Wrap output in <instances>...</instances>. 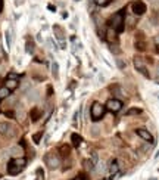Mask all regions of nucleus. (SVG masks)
Listing matches in <instances>:
<instances>
[{
  "mask_svg": "<svg viewBox=\"0 0 159 180\" xmlns=\"http://www.w3.org/2000/svg\"><path fill=\"white\" fill-rule=\"evenodd\" d=\"M112 25H113V30L116 33H121L124 30V15H122V12H116V14L113 15Z\"/></svg>",
  "mask_w": 159,
  "mask_h": 180,
  "instance_id": "1",
  "label": "nucleus"
},
{
  "mask_svg": "<svg viewBox=\"0 0 159 180\" xmlns=\"http://www.w3.org/2000/svg\"><path fill=\"white\" fill-rule=\"evenodd\" d=\"M103 114H105V107L103 105H100V103H93L92 107V118L93 121H99L102 117H103Z\"/></svg>",
  "mask_w": 159,
  "mask_h": 180,
  "instance_id": "2",
  "label": "nucleus"
},
{
  "mask_svg": "<svg viewBox=\"0 0 159 180\" xmlns=\"http://www.w3.org/2000/svg\"><path fill=\"white\" fill-rule=\"evenodd\" d=\"M44 161H46V165L49 167L50 170H56V168L60 165L59 158H58V157H56L55 153H49V155H46Z\"/></svg>",
  "mask_w": 159,
  "mask_h": 180,
  "instance_id": "3",
  "label": "nucleus"
},
{
  "mask_svg": "<svg viewBox=\"0 0 159 180\" xmlns=\"http://www.w3.org/2000/svg\"><path fill=\"white\" fill-rule=\"evenodd\" d=\"M0 133L7 136V137H12L15 134V128L10 123H0Z\"/></svg>",
  "mask_w": 159,
  "mask_h": 180,
  "instance_id": "4",
  "label": "nucleus"
},
{
  "mask_svg": "<svg viewBox=\"0 0 159 180\" xmlns=\"http://www.w3.org/2000/svg\"><path fill=\"white\" fill-rule=\"evenodd\" d=\"M131 9H132V14L140 16V15H143L146 12V5L141 0H137V2H134L131 5Z\"/></svg>",
  "mask_w": 159,
  "mask_h": 180,
  "instance_id": "5",
  "label": "nucleus"
},
{
  "mask_svg": "<svg viewBox=\"0 0 159 180\" xmlns=\"http://www.w3.org/2000/svg\"><path fill=\"white\" fill-rule=\"evenodd\" d=\"M134 67H136V69H137L139 73L143 74L145 77H150V74H149V71H147V68L145 67L143 61L140 59V58H134Z\"/></svg>",
  "mask_w": 159,
  "mask_h": 180,
  "instance_id": "6",
  "label": "nucleus"
},
{
  "mask_svg": "<svg viewBox=\"0 0 159 180\" xmlns=\"http://www.w3.org/2000/svg\"><path fill=\"white\" fill-rule=\"evenodd\" d=\"M121 107H122V102L118 99H109L108 103H106V108L109 111H112V112H118L119 109H121Z\"/></svg>",
  "mask_w": 159,
  "mask_h": 180,
  "instance_id": "7",
  "label": "nucleus"
},
{
  "mask_svg": "<svg viewBox=\"0 0 159 180\" xmlns=\"http://www.w3.org/2000/svg\"><path fill=\"white\" fill-rule=\"evenodd\" d=\"M136 133L139 134V136H140V137H141L143 140H146V142H150V143H153V136H152L150 133H149L147 130H145V128H137V130H136Z\"/></svg>",
  "mask_w": 159,
  "mask_h": 180,
  "instance_id": "8",
  "label": "nucleus"
},
{
  "mask_svg": "<svg viewBox=\"0 0 159 180\" xmlns=\"http://www.w3.org/2000/svg\"><path fill=\"white\" fill-rule=\"evenodd\" d=\"M22 170L19 165H16V162L15 161H10L9 164H7V173L12 174V176H15V174H18Z\"/></svg>",
  "mask_w": 159,
  "mask_h": 180,
  "instance_id": "9",
  "label": "nucleus"
},
{
  "mask_svg": "<svg viewBox=\"0 0 159 180\" xmlns=\"http://www.w3.org/2000/svg\"><path fill=\"white\" fill-rule=\"evenodd\" d=\"M136 49L137 50H145L146 49V43L143 40V34L139 33L137 34V37H136Z\"/></svg>",
  "mask_w": 159,
  "mask_h": 180,
  "instance_id": "10",
  "label": "nucleus"
},
{
  "mask_svg": "<svg viewBox=\"0 0 159 180\" xmlns=\"http://www.w3.org/2000/svg\"><path fill=\"white\" fill-rule=\"evenodd\" d=\"M30 117H31V120L35 123V121L41 117V111H40L39 108H33V109H31V112H30Z\"/></svg>",
  "mask_w": 159,
  "mask_h": 180,
  "instance_id": "11",
  "label": "nucleus"
},
{
  "mask_svg": "<svg viewBox=\"0 0 159 180\" xmlns=\"http://www.w3.org/2000/svg\"><path fill=\"white\" fill-rule=\"evenodd\" d=\"M71 140H72V145L75 148H78L80 145H81V142H83V139H81V136L77 133H74L72 136H71Z\"/></svg>",
  "mask_w": 159,
  "mask_h": 180,
  "instance_id": "12",
  "label": "nucleus"
},
{
  "mask_svg": "<svg viewBox=\"0 0 159 180\" xmlns=\"http://www.w3.org/2000/svg\"><path fill=\"white\" fill-rule=\"evenodd\" d=\"M6 87L9 89V90H13V89H16V87H18V80H15V78H7Z\"/></svg>",
  "mask_w": 159,
  "mask_h": 180,
  "instance_id": "13",
  "label": "nucleus"
},
{
  "mask_svg": "<svg viewBox=\"0 0 159 180\" xmlns=\"http://www.w3.org/2000/svg\"><path fill=\"white\" fill-rule=\"evenodd\" d=\"M53 31L56 33L55 36H56V37H58L59 40H63V30H62L59 25H55V27H53Z\"/></svg>",
  "mask_w": 159,
  "mask_h": 180,
  "instance_id": "14",
  "label": "nucleus"
},
{
  "mask_svg": "<svg viewBox=\"0 0 159 180\" xmlns=\"http://www.w3.org/2000/svg\"><path fill=\"white\" fill-rule=\"evenodd\" d=\"M25 50L28 52V53H33L34 52V43H33V40L28 37L26 39V43H25Z\"/></svg>",
  "mask_w": 159,
  "mask_h": 180,
  "instance_id": "15",
  "label": "nucleus"
},
{
  "mask_svg": "<svg viewBox=\"0 0 159 180\" xmlns=\"http://www.w3.org/2000/svg\"><path fill=\"white\" fill-rule=\"evenodd\" d=\"M52 74L56 80L59 78V65H58V62H53L52 64Z\"/></svg>",
  "mask_w": 159,
  "mask_h": 180,
  "instance_id": "16",
  "label": "nucleus"
},
{
  "mask_svg": "<svg viewBox=\"0 0 159 180\" xmlns=\"http://www.w3.org/2000/svg\"><path fill=\"white\" fill-rule=\"evenodd\" d=\"M9 94H10V90H9V89H7L6 86L0 89V100H2V99H6V98L9 96Z\"/></svg>",
  "mask_w": 159,
  "mask_h": 180,
  "instance_id": "17",
  "label": "nucleus"
},
{
  "mask_svg": "<svg viewBox=\"0 0 159 180\" xmlns=\"http://www.w3.org/2000/svg\"><path fill=\"white\" fill-rule=\"evenodd\" d=\"M59 151H60V153H62L63 157H68V155H69V152H71V149H69V146H68V145H62Z\"/></svg>",
  "mask_w": 159,
  "mask_h": 180,
  "instance_id": "18",
  "label": "nucleus"
},
{
  "mask_svg": "<svg viewBox=\"0 0 159 180\" xmlns=\"http://www.w3.org/2000/svg\"><path fill=\"white\" fill-rule=\"evenodd\" d=\"M109 171L112 174H115V173H118V162L116 161H112L111 162V167H109Z\"/></svg>",
  "mask_w": 159,
  "mask_h": 180,
  "instance_id": "19",
  "label": "nucleus"
},
{
  "mask_svg": "<svg viewBox=\"0 0 159 180\" xmlns=\"http://www.w3.org/2000/svg\"><path fill=\"white\" fill-rule=\"evenodd\" d=\"M9 153H10V155H21V153H22V149H21L19 146H13V148H10Z\"/></svg>",
  "mask_w": 159,
  "mask_h": 180,
  "instance_id": "20",
  "label": "nucleus"
},
{
  "mask_svg": "<svg viewBox=\"0 0 159 180\" xmlns=\"http://www.w3.org/2000/svg\"><path fill=\"white\" fill-rule=\"evenodd\" d=\"M15 162H16V165H19L21 168H24V167L26 165V160L25 158H16V160H13Z\"/></svg>",
  "mask_w": 159,
  "mask_h": 180,
  "instance_id": "21",
  "label": "nucleus"
},
{
  "mask_svg": "<svg viewBox=\"0 0 159 180\" xmlns=\"http://www.w3.org/2000/svg\"><path fill=\"white\" fill-rule=\"evenodd\" d=\"M139 114H141V109H139V108H131L127 111V115H139Z\"/></svg>",
  "mask_w": 159,
  "mask_h": 180,
  "instance_id": "22",
  "label": "nucleus"
},
{
  "mask_svg": "<svg viewBox=\"0 0 159 180\" xmlns=\"http://www.w3.org/2000/svg\"><path fill=\"white\" fill-rule=\"evenodd\" d=\"M100 128L97 126H93L92 127V132H90V134H92L93 137H99V134H100V132H99Z\"/></svg>",
  "mask_w": 159,
  "mask_h": 180,
  "instance_id": "23",
  "label": "nucleus"
},
{
  "mask_svg": "<svg viewBox=\"0 0 159 180\" xmlns=\"http://www.w3.org/2000/svg\"><path fill=\"white\" fill-rule=\"evenodd\" d=\"M94 3L99 5V6H108L111 3V0H94Z\"/></svg>",
  "mask_w": 159,
  "mask_h": 180,
  "instance_id": "24",
  "label": "nucleus"
},
{
  "mask_svg": "<svg viewBox=\"0 0 159 180\" xmlns=\"http://www.w3.org/2000/svg\"><path fill=\"white\" fill-rule=\"evenodd\" d=\"M41 136H43V132H39V133L34 134V136H33L34 143H40V139H41Z\"/></svg>",
  "mask_w": 159,
  "mask_h": 180,
  "instance_id": "25",
  "label": "nucleus"
},
{
  "mask_svg": "<svg viewBox=\"0 0 159 180\" xmlns=\"http://www.w3.org/2000/svg\"><path fill=\"white\" fill-rule=\"evenodd\" d=\"M108 40H109V41L115 40V33H113L112 30H109V31H108Z\"/></svg>",
  "mask_w": 159,
  "mask_h": 180,
  "instance_id": "26",
  "label": "nucleus"
},
{
  "mask_svg": "<svg viewBox=\"0 0 159 180\" xmlns=\"http://www.w3.org/2000/svg\"><path fill=\"white\" fill-rule=\"evenodd\" d=\"M37 94H39V92H33V93H30V94H28V99H30V100H35L37 98H39Z\"/></svg>",
  "mask_w": 159,
  "mask_h": 180,
  "instance_id": "27",
  "label": "nucleus"
},
{
  "mask_svg": "<svg viewBox=\"0 0 159 180\" xmlns=\"http://www.w3.org/2000/svg\"><path fill=\"white\" fill-rule=\"evenodd\" d=\"M5 36H6V43H7V47H10V31L7 30L6 33H5Z\"/></svg>",
  "mask_w": 159,
  "mask_h": 180,
  "instance_id": "28",
  "label": "nucleus"
},
{
  "mask_svg": "<svg viewBox=\"0 0 159 180\" xmlns=\"http://www.w3.org/2000/svg\"><path fill=\"white\" fill-rule=\"evenodd\" d=\"M116 64H118V67L121 68V69H122V68H125V64H124L121 59H116Z\"/></svg>",
  "mask_w": 159,
  "mask_h": 180,
  "instance_id": "29",
  "label": "nucleus"
},
{
  "mask_svg": "<svg viewBox=\"0 0 159 180\" xmlns=\"http://www.w3.org/2000/svg\"><path fill=\"white\" fill-rule=\"evenodd\" d=\"M5 115H6V117H9V118H13V117H15V112H12V111H6V112H5Z\"/></svg>",
  "mask_w": 159,
  "mask_h": 180,
  "instance_id": "30",
  "label": "nucleus"
},
{
  "mask_svg": "<svg viewBox=\"0 0 159 180\" xmlns=\"http://www.w3.org/2000/svg\"><path fill=\"white\" fill-rule=\"evenodd\" d=\"M7 78H15V80H16V78H18V77H16V74L10 73V74H9V75H7Z\"/></svg>",
  "mask_w": 159,
  "mask_h": 180,
  "instance_id": "31",
  "label": "nucleus"
},
{
  "mask_svg": "<svg viewBox=\"0 0 159 180\" xmlns=\"http://www.w3.org/2000/svg\"><path fill=\"white\" fill-rule=\"evenodd\" d=\"M24 2H25V0H15V5H16V6H19V5H22Z\"/></svg>",
  "mask_w": 159,
  "mask_h": 180,
  "instance_id": "32",
  "label": "nucleus"
},
{
  "mask_svg": "<svg viewBox=\"0 0 159 180\" xmlns=\"http://www.w3.org/2000/svg\"><path fill=\"white\" fill-rule=\"evenodd\" d=\"M37 174H39V176H41V177H44V173H43V170H41V168H39V170H37Z\"/></svg>",
  "mask_w": 159,
  "mask_h": 180,
  "instance_id": "33",
  "label": "nucleus"
},
{
  "mask_svg": "<svg viewBox=\"0 0 159 180\" xmlns=\"http://www.w3.org/2000/svg\"><path fill=\"white\" fill-rule=\"evenodd\" d=\"M78 177H80V179H81V180H88V179H87V176H86V174H83V173L80 174Z\"/></svg>",
  "mask_w": 159,
  "mask_h": 180,
  "instance_id": "34",
  "label": "nucleus"
},
{
  "mask_svg": "<svg viewBox=\"0 0 159 180\" xmlns=\"http://www.w3.org/2000/svg\"><path fill=\"white\" fill-rule=\"evenodd\" d=\"M105 170V167H103V162H100L99 164V171H103Z\"/></svg>",
  "mask_w": 159,
  "mask_h": 180,
  "instance_id": "35",
  "label": "nucleus"
},
{
  "mask_svg": "<svg viewBox=\"0 0 159 180\" xmlns=\"http://www.w3.org/2000/svg\"><path fill=\"white\" fill-rule=\"evenodd\" d=\"M47 7H49V9H50V10H56V7L53 6V5H49V6H47Z\"/></svg>",
  "mask_w": 159,
  "mask_h": 180,
  "instance_id": "36",
  "label": "nucleus"
},
{
  "mask_svg": "<svg viewBox=\"0 0 159 180\" xmlns=\"http://www.w3.org/2000/svg\"><path fill=\"white\" fill-rule=\"evenodd\" d=\"M3 10V0H0V12Z\"/></svg>",
  "mask_w": 159,
  "mask_h": 180,
  "instance_id": "37",
  "label": "nucleus"
},
{
  "mask_svg": "<svg viewBox=\"0 0 159 180\" xmlns=\"http://www.w3.org/2000/svg\"><path fill=\"white\" fill-rule=\"evenodd\" d=\"M149 2H150L152 5H158V0H149Z\"/></svg>",
  "mask_w": 159,
  "mask_h": 180,
  "instance_id": "38",
  "label": "nucleus"
},
{
  "mask_svg": "<svg viewBox=\"0 0 159 180\" xmlns=\"http://www.w3.org/2000/svg\"><path fill=\"white\" fill-rule=\"evenodd\" d=\"M3 56V47H2V44H0V58Z\"/></svg>",
  "mask_w": 159,
  "mask_h": 180,
  "instance_id": "39",
  "label": "nucleus"
},
{
  "mask_svg": "<svg viewBox=\"0 0 159 180\" xmlns=\"http://www.w3.org/2000/svg\"><path fill=\"white\" fill-rule=\"evenodd\" d=\"M155 41H156V43H158V44H159V36H158V37H156V39H155Z\"/></svg>",
  "mask_w": 159,
  "mask_h": 180,
  "instance_id": "40",
  "label": "nucleus"
},
{
  "mask_svg": "<svg viewBox=\"0 0 159 180\" xmlns=\"http://www.w3.org/2000/svg\"><path fill=\"white\" fill-rule=\"evenodd\" d=\"M156 74H158V77H159V64H158V71H156Z\"/></svg>",
  "mask_w": 159,
  "mask_h": 180,
  "instance_id": "41",
  "label": "nucleus"
},
{
  "mask_svg": "<svg viewBox=\"0 0 159 180\" xmlns=\"http://www.w3.org/2000/svg\"><path fill=\"white\" fill-rule=\"evenodd\" d=\"M112 177H106V179H102V180H111Z\"/></svg>",
  "mask_w": 159,
  "mask_h": 180,
  "instance_id": "42",
  "label": "nucleus"
}]
</instances>
